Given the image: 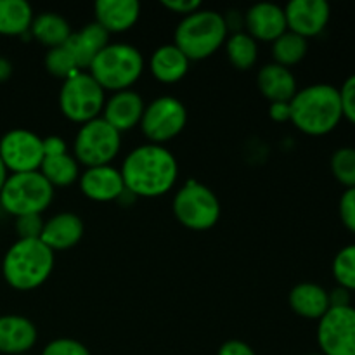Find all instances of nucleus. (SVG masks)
Returning <instances> with one entry per match:
<instances>
[{"label":"nucleus","instance_id":"f257e3e1","mask_svg":"<svg viewBox=\"0 0 355 355\" xmlns=\"http://www.w3.org/2000/svg\"><path fill=\"white\" fill-rule=\"evenodd\" d=\"M120 173L125 189L134 198H159L177 184L179 162L165 146L148 142L125 156Z\"/></svg>","mask_w":355,"mask_h":355},{"label":"nucleus","instance_id":"f03ea898","mask_svg":"<svg viewBox=\"0 0 355 355\" xmlns=\"http://www.w3.org/2000/svg\"><path fill=\"white\" fill-rule=\"evenodd\" d=\"M290 121L297 130L311 137L328 135L342 123L343 111L338 87L312 83L290 101Z\"/></svg>","mask_w":355,"mask_h":355},{"label":"nucleus","instance_id":"7ed1b4c3","mask_svg":"<svg viewBox=\"0 0 355 355\" xmlns=\"http://www.w3.org/2000/svg\"><path fill=\"white\" fill-rule=\"evenodd\" d=\"M54 262V252L40 239H16L3 255V281L16 291H33L51 277Z\"/></svg>","mask_w":355,"mask_h":355},{"label":"nucleus","instance_id":"20e7f679","mask_svg":"<svg viewBox=\"0 0 355 355\" xmlns=\"http://www.w3.org/2000/svg\"><path fill=\"white\" fill-rule=\"evenodd\" d=\"M227 37L224 16L217 10L201 7L180 19L173 33V45H177L191 62L203 61L224 47Z\"/></svg>","mask_w":355,"mask_h":355},{"label":"nucleus","instance_id":"39448f33","mask_svg":"<svg viewBox=\"0 0 355 355\" xmlns=\"http://www.w3.org/2000/svg\"><path fill=\"white\" fill-rule=\"evenodd\" d=\"M87 71L104 89V92H120L135 85L144 71V55L130 44H107L97 54Z\"/></svg>","mask_w":355,"mask_h":355},{"label":"nucleus","instance_id":"423d86ee","mask_svg":"<svg viewBox=\"0 0 355 355\" xmlns=\"http://www.w3.org/2000/svg\"><path fill=\"white\" fill-rule=\"evenodd\" d=\"M54 201V187L40 172L9 173L2 191L0 207L14 218L42 215Z\"/></svg>","mask_w":355,"mask_h":355},{"label":"nucleus","instance_id":"0eeeda50","mask_svg":"<svg viewBox=\"0 0 355 355\" xmlns=\"http://www.w3.org/2000/svg\"><path fill=\"white\" fill-rule=\"evenodd\" d=\"M177 222L189 231H208L220 220L222 207L217 194L198 180H187L172 201Z\"/></svg>","mask_w":355,"mask_h":355},{"label":"nucleus","instance_id":"6e6552de","mask_svg":"<svg viewBox=\"0 0 355 355\" xmlns=\"http://www.w3.org/2000/svg\"><path fill=\"white\" fill-rule=\"evenodd\" d=\"M104 103L106 92L89 71H78L59 89V111L73 123L85 125L101 118Z\"/></svg>","mask_w":355,"mask_h":355},{"label":"nucleus","instance_id":"1a4fd4ad","mask_svg":"<svg viewBox=\"0 0 355 355\" xmlns=\"http://www.w3.org/2000/svg\"><path fill=\"white\" fill-rule=\"evenodd\" d=\"M121 149V134L103 118L80 125L73 141V156L85 168L111 165Z\"/></svg>","mask_w":355,"mask_h":355},{"label":"nucleus","instance_id":"9d476101","mask_svg":"<svg viewBox=\"0 0 355 355\" xmlns=\"http://www.w3.org/2000/svg\"><path fill=\"white\" fill-rule=\"evenodd\" d=\"M186 125V106L173 96H159L146 104L139 127L151 144L165 146L179 137Z\"/></svg>","mask_w":355,"mask_h":355},{"label":"nucleus","instance_id":"9b49d317","mask_svg":"<svg viewBox=\"0 0 355 355\" xmlns=\"http://www.w3.org/2000/svg\"><path fill=\"white\" fill-rule=\"evenodd\" d=\"M319 350L322 355H355V307H329L318 321Z\"/></svg>","mask_w":355,"mask_h":355},{"label":"nucleus","instance_id":"f8f14e48","mask_svg":"<svg viewBox=\"0 0 355 355\" xmlns=\"http://www.w3.org/2000/svg\"><path fill=\"white\" fill-rule=\"evenodd\" d=\"M0 159L9 173L38 172L44 162L42 137L26 128H12L0 137Z\"/></svg>","mask_w":355,"mask_h":355},{"label":"nucleus","instance_id":"ddd939ff","mask_svg":"<svg viewBox=\"0 0 355 355\" xmlns=\"http://www.w3.org/2000/svg\"><path fill=\"white\" fill-rule=\"evenodd\" d=\"M283 9L288 31L300 35L305 40L319 37L331 17V7L326 0H291Z\"/></svg>","mask_w":355,"mask_h":355},{"label":"nucleus","instance_id":"4468645a","mask_svg":"<svg viewBox=\"0 0 355 355\" xmlns=\"http://www.w3.org/2000/svg\"><path fill=\"white\" fill-rule=\"evenodd\" d=\"M78 184L83 196L90 201H96V203L120 201V198L127 191L123 179H121L120 168L113 165L85 168L80 173Z\"/></svg>","mask_w":355,"mask_h":355},{"label":"nucleus","instance_id":"2eb2a0df","mask_svg":"<svg viewBox=\"0 0 355 355\" xmlns=\"http://www.w3.org/2000/svg\"><path fill=\"white\" fill-rule=\"evenodd\" d=\"M144 107L146 104L141 94L132 89L120 90V92H113L110 97H106L101 118L107 121L114 130L123 134V132L141 125Z\"/></svg>","mask_w":355,"mask_h":355},{"label":"nucleus","instance_id":"dca6fc26","mask_svg":"<svg viewBox=\"0 0 355 355\" xmlns=\"http://www.w3.org/2000/svg\"><path fill=\"white\" fill-rule=\"evenodd\" d=\"M245 31L257 42H270L288 31L283 7L270 2L253 3L245 12Z\"/></svg>","mask_w":355,"mask_h":355},{"label":"nucleus","instance_id":"f3484780","mask_svg":"<svg viewBox=\"0 0 355 355\" xmlns=\"http://www.w3.org/2000/svg\"><path fill=\"white\" fill-rule=\"evenodd\" d=\"M83 220L73 211H61L44 222L40 241L52 252H66L78 245L83 238Z\"/></svg>","mask_w":355,"mask_h":355},{"label":"nucleus","instance_id":"a211bd4d","mask_svg":"<svg viewBox=\"0 0 355 355\" xmlns=\"http://www.w3.org/2000/svg\"><path fill=\"white\" fill-rule=\"evenodd\" d=\"M38 329L31 319L19 314L0 315V354L23 355L35 347Z\"/></svg>","mask_w":355,"mask_h":355},{"label":"nucleus","instance_id":"6ab92c4d","mask_svg":"<svg viewBox=\"0 0 355 355\" xmlns=\"http://www.w3.org/2000/svg\"><path fill=\"white\" fill-rule=\"evenodd\" d=\"M96 23L107 33H125L137 24L141 3L137 0H97L94 3Z\"/></svg>","mask_w":355,"mask_h":355},{"label":"nucleus","instance_id":"aec40b11","mask_svg":"<svg viewBox=\"0 0 355 355\" xmlns=\"http://www.w3.org/2000/svg\"><path fill=\"white\" fill-rule=\"evenodd\" d=\"M257 85L269 103H290L298 92L297 78L290 68L269 62L259 69Z\"/></svg>","mask_w":355,"mask_h":355},{"label":"nucleus","instance_id":"412c9836","mask_svg":"<svg viewBox=\"0 0 355 355\" xmlns=\"http://www.w3.org/2000/svg\"><path fill=\"white\" fill-rule=\"evenodd\" d=\"M107 44H110V33L104 28H101L96 21H92V23L85 24L80 31H73V35L64 45L73 54L78 68L85 71Z\"/></svg>","mask_w":355,"mask_h":355},{"label":"nucleus","instance_id":"4be33fe9","mask_svg":"<svg viewBox=\"0 0 355 355\" xmlns=\"http://www.w3.org/2000/svg\"><path fill=\"white\" fill-rule=\"evenodd\" d=\"M288 304L300 318L319 321L329 311V293L321 284L300 283L291 288Z\"/></svg>","mask_w":355,"mask_h":355},{"label":"nucleus","instance_id":"5701e85b","mask_svg":"<svg viewBox=\"0 0 355 355\" xmlns=\"http://www.w3.org/2000/svg\"><path fill=\"white\" fill-rule=\"evenodd\" d=\"M189 59L173 44H165L158 47L149 59L151 75L159 83H166V85L180 82L189 71Z\"/></svg>","mask_w":355,"mask_h":355},{"label":"nucleus","instance_id":"b1692460","mask_svg":"<svg viewBox=\"0 0 355 355\" xmlns=\"http://www.w3.org/2000/svg\"><path fill=\"white\" fill-rule=\"evenodd\" d=\"M30 35L47 49H54L64 45L73 35V30L64 16L47 10L33 17Z\"/></svg>","mask_w":355,"mask_h":355},{"label":"nucleus","instance_id":"393cba45","mask_svg":"<svg viewBox=\"0 0 355 355\" xmlns=\"http://www.w3.org/2000/svg\"><path fill=\"white\" fill-rule=\"evenodd\" d=\"M33 9L26 0H0V35L24 37L30 35Z\"/></svg>","mask_w":355,"mask_h":355},{"label":"nucleus","instance_id":"a878e982","mask_svg":"<svg viewBox=\"0 0 355 355\" xmlns=\"http://www.w3.org/2000/svg\"><path fill=\"white\" fill-rule=\"evenodd\" d=\"M38 172L45 177L52 187H68L78 182L80 179V163L75 156L66 153L58 156H45Z\"/></svg>","mask_w":355,"mask_h":355},{"label":"nucleus","instance_id":"bb28decb","mask_svg":"<svg viewBox=\"0 0 355 355\" xmlns=\"http://www.w3.org/2000/svg\"><path fill=\"white\" fill-rule=\"evenodd\" d=\"M224 47L229 62L239 71L252 69L259 61V42L253 40L246 31L229 35Z\"/></svg>","mask_w":355,"mask_h":355},{"label":"nucleus","instance_id":"cd10ccee","mask_svg":"<svg viewBox=\"0 0 355 355\" xmlns=\"http://www.w3.org/2000/svg\"><path fill=\"white\" fill-rule=\"evenodd\" d=\"M270 52H272V62L284 68H291L305 59L309 52V40L293 31H284L279 38L272 42Z\"/></svg>","mask_w":355,"mask_h":355},{"label":"nucleus","instance_id":"c85d7f7f","mask_svg":"<svg viewBox=\"0 0 355 355\" xmlns=\"http://www.w3.org/2000/svg\"><path fill=\"white\" fill-rule=\"evenodd\" d=\"M45 69H47L49 75L55 76V78H61L62 82L68 78H71L73 75H76L82 69L76 64L75 58L69 52V49L66 45H61V47L49 49L47 54H45L44 59Z\"/></svg>","mask_w":355,"mask_h":355},{"label":"nucleus","instance_id":"c756f323","mask_svg":"<svg viewBox=\"0 0 355 355\" xmlns=\"http://www.w3.org/2000/svg\"><path fill=\"white\" fill-rule=\"evenodd\" d=\"M329 168H331L333 177L345 189L355 187V148L343 146V148L336 149L329 159Z\"/></svg>","mask_w":355,"mask_h":355},{"label":"nucleus","instance_id":"7c9ffc66","mask_svg":"<svg viewBox=\"0 0 355 355\" xmlns=\"http://www.w3.org/2000/svg\"><path fill=\"white\" fill-rule=\"evenodd\" d=\"M333 277L336 286L349 290L350 293L355 291V243L347 245L340 250L333 259Z\"/></svg>","mask_w":355,"mask_h":355},{"label":"nucleus","instance_id":"2f4dec72","mask_svg":"<svg viewBox=\"0 0 355 355\" xmlns=\"http://www.w3.org/2000/svg\"><path fill=\"white\" fill-rule=\"evenodd\" d=\"M40 355H90V350L78 340L55 338L44 347Z\"/></svg>","mask_w":355,"mask_h":355},{"label":"nucleus","instance_id":"473e14b6","mask_svg":"<svg viewBox=\"0 0 355 355\" xmlns=\"http://www.w3.org/2000/svg\"><path fill=\"white\" fill-rule=\"evenodd\" d=\"M44 218L42 215H23L14 222L17 239H40L42 229H44Z\"/></svg>","mask_w":355,"mask_h":355},{"label":"nucleus","instance_id":"72a5a7b5","mask_svg":"<svg viewBox=\"0 0 355 355\" xmlns=\"http://www.w3.org/2000/svg\"><path fill=\"white\" fill-rule=\"evenodd\" d=\"M340 101H342V111H343V120L350 121L355 125V73L350 75L342 87L338 89Z\"/></svg>","mask_w":355,"mask_h":355},{"label":"nucleus","instance_id":"f704fd0d","mask_svg":"<svg viewBox=\"0 0 355 355\" xmlns=\"http://www.w3.org/2000/svg\"><path fill=\"white\" fill-rule=\"evenodd\" d=\"M338 214L347 231L355 234V187L343 191L338 203Z\"/></svg>","mask_w":355,"mask_h":355},{"label":"nucleus","instance_id":"c9c22d12","mask_svg":"<svg viewBox=\"0 0 355 355\" xmlns=\"http://www.w3.org/2000/svg\"><path fill=\"white\" fill-rule=\"evenodd\" d=\"M162 6L165 9H168L170 12L180 14L182 17L196 12V10H200L203 7L200 0H162Z\"/></svg>","mask_w":355,"mask_h":355},{"label":"nucleus","instance_id":"e433bc0d","mask_svg":"<svg viewBox=\"0 0 355 355\" xmlns=\"http://www.w3.org/2000/svg\"><path fill=\"white\" fill-rule=\"evenodd\" d=\"M42 146H44V158L45 156H58L66 155L68 153V144L61 135H49V137L42 139Z\"/></svg>","mask_w":355,"mask_h":355},{"label":"nucleus","instance_id":"4c0bfd02","mask_svg":"<svg viewBox=\"0 0 355 355\" xmlns=\"http://www.w3.org/2000/svg\"><path fill=\"white\" fill-rule=\"evenodd\" d=\"M217 355H257L255 350L243 340H229L222 343Z\"/></svg>","mask_w":355,"mask_h":355},{"label":"nucleus","instance_id":"58836bf2","mask_svg":"<svg viewBox=\"0 0 355 355\" xmlns=\"http://www.w3.org/2000/svg\"><path fill=\"white\" fill-rule=\"evenodd\" d=\"M329 293V307H347V305H352V293L349 290L342 286L333 288Z\"/></svg>","mask_w":355,"mask_h":355},{"label":"nucleus","instance_id":"ea45409f","mask_svg":"<svg viewBox=\"0 0 355 355\" xmlns=\"http://www.w3.org/2000/svg\"><path fill=\"white\" fill-rule=\"evenodd\" d=\"M290 103H270V120L277 121V123H286V121H290Z\"/></svg>","mask_w":355,"mask_h":355},{"label":"nucleus","instance_id":"a19ab883","mask_svg":"<svg viewBox=\"0 0 355 355\" xmlns=\"http://www.w3.org/2000/svg\"><path fill=\"white\" fill-rule=\"evenodd\" d=\"M12 62L7 58L0 55V83H6L12 76Z\"/></svg>","mask_w":355,"mask_h":355},{"label":"nucleus","instance_id":"79ce46f5","mask_svg":"<svg viewBox=\"0 0 355 355\" xmlns=\"http://www.w3.org/2000/svg\"><path fill=\"white\" fill-rule=\"evenodd\" d=\"M7 177H9V172H7V168L3 166L2 159H0V191H2L3 184H6V180H7Z\"/></svg>","mask_w":355,"mask_h":355},{"label":"nucleus","instance_id":"37998d69","mask_svg":"<svg viewBox=\"0 0 355 355\" xmlns=\"http://www.w3.org/2000/svg\"><path fill=\"white\" fill-rule=\"evenodd\" d=\"M307 355H322L321 352H312V354H307Z\"/></svg>","mask_w":355,"mask_h":355},{"label":"nucleus","instance_id":"c03bdc74","mask_svg":"<svg viewBox=\"0 0 355 355\" xmlns=\"http://www.w3.org/2000/svg\"><path fill=\"white\" fill-rule=\"evenodd\" d=\"M23 355H30V354H23Z\"/></svg>","mask_w":355,"mask_h":355}]
</instances>
